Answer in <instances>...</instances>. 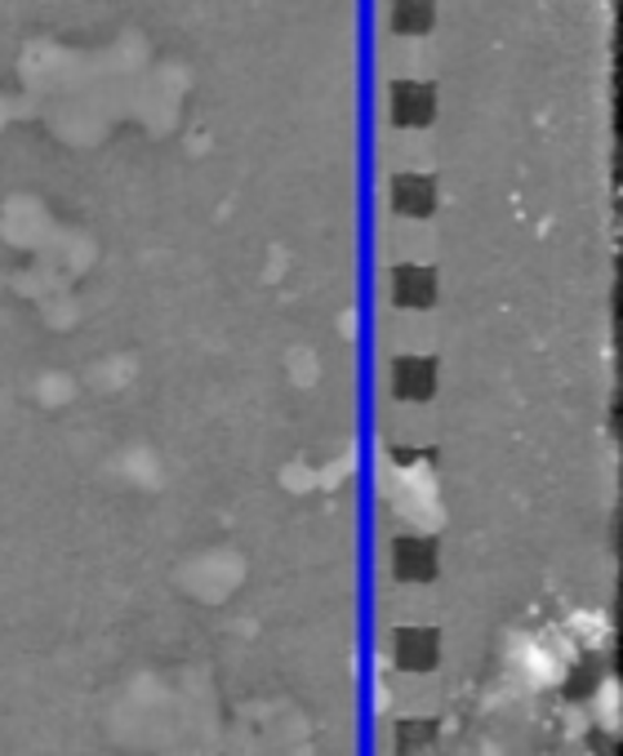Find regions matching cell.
Wrapping results in <instances>:
<instances>
[{"label":"cell","instance_id":"obj_2","mask_svg":"<svg viewBox=\"0 0 623 756\" xmlns=\"http://www.w3.org/2000/svg\"><path fill=\"white\" fill-rule=\"evenodd\" d=\"M392 201H397L401 214H432V205H437V183H432L428 174H397Z\"/></svg>","mask_w":623,"mask_h":756},{"label":"cell","instance_id":"obj_1","mask_svg":"<svg viewBox=\"0 0 623 756\" xmlns=\"http://www.w3.org/2000/svg\"><path fill=\"white\" fill-rule=\"evenodd\" d=\"M437 116V90L423 81H401L392 90V121L397 125H428Z\"/></svg>","mask_w":623,"mask_h":756},{"label":"cell","instance_id":"obj_4","mask_svg":"<svg viewBox=\"0 0 623 756\" xmlns=\"http://www.w3.org/2000/svg\"><path fill=\"white\" fill-rule=\"evenodd\" d=\"M397 561H401V574H406V579H428L437 552H432V543H423V539H406V543L397 548Z\"/></svg>","mask_w":623,"mask_h":756},{"label":"cell","instance_id":"obj_6","mask_svg":"<svg viewBox=\"0 0 623 756\" xmlns=\"http://www.w3.org/2000/svg\"><path fill=\"white\" fill-rule=\"evenodd\" d=\"M397 285H401V298H406V303H428L437 280H432V272H428V267H401Z\"/></svg>","mask_w":623,"mask_h":756},{"label":"cell","instance_id":"obj_5","mask_svg":"<svg viewBox=\"0 0 623 756\" xmlns=\"http://www.w3.org/2000/svg\"><path fill=\"white\" fill-rule=\"evenodd\" d=\"M397 378H401V392H406V397H428V388H432L437 374H432L428 360H401Z\"/></svg>","mask_w":623,"mask_h":756},{"label":"cell","instance_id":"obj_3","mask_svg":"<svg viewBox=\"0 0 623 756\" xmlns=\"http://www.w3.org/2000/svg\"><path fill=\"white\" fill-rule=\"evenodd\" d=\"M437 23V0H392V28L406 37H423Z\"/></svg>","mask_w":623,"mask_h":756}]
</instances>
